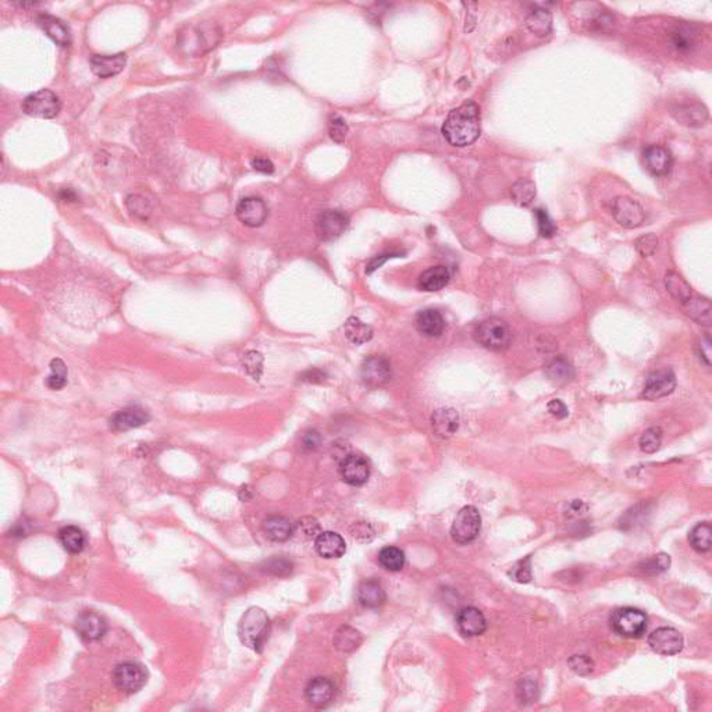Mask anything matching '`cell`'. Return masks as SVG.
I'll return each mask as SVG.
<instances>
[{
    "instance_id": "cell-1",
    "label": "cell",
    "mask_w": 712,
    "mask_h": 712,
    "mask_svg": "<svg viewBox=\"0 0 712 712\" xmlns=\"http://www.w3.org/2000/svg\"><path fill=\"white\" fill-rule=\"evenodd\" d=\"M444 138L456 148L472 145L480 137V109L475 102H466L449 111L442 124Z\"/></svg>"
},
{
    "instance_id": "cell-2",
    "label": "cell",
    "mask_w": 712,
    "mask_h": 712,
    "mask_svg": "<svg viewBox=\"0 0 712 712\" xmlns=\"http://www.w3.org/2000/svg\"><path fill=\"white\" fill-rule=\"evenodd\" d=\"M270 633V619L268 613L259 608H249L238 623V636L242 644L254 651L261 653Z\"/></svg>"
},
{
    "instance_id": "cell-3",
    "label": "cell",
    "mask_w": 712,
    "mask_h": 712,
    "mask_svg": "<svg viewBox=\"0 0 712 712\" xmlns=\"http://www.w3.org/2000/svg\"><path fill=\"white\" fill-rule=\"evenodd\" d=\"M111 679L118 692L124 694H135L146 685L148 672L141 663L127 661L114 666Z\"/></svg>"
},
{
    "instance_id": "cell-4",
    "label": "cell",
    "mask_w": 712,
    "mask_h": 712,
    "mask_svg": "<svg viewBox=\"0 0 712 712\" xmlns=\"http://www.w3.org/2000/svg\"><path fill=\"white\" fill-rule=\"evenodd\" d=\"M611 626L613 632L622 637L637 639L646 633L647 616L643 611L636 608H619L611 616Z\"/></svg>"
},
{
    "instance_id": "cell-5",
    "label": "cell",
    "mask_w": 712,
    "mask_h": 712,
    "mask_svg": "<svg viewBox=\"0 0 712 712\" xmlns=\"http://www.w3.org/2000/svg\"><path fill=\"white\" fill-rule=\"evenodd\" d=\"M476 339L485 348L499 352L511 345L512 332L502 319L490 318L482 322L476 330Z\"/></svg>"
},
{
    "instance_id": "cell-6",
    "label": "cell",
    "mask_w": 712,
    "mask_h": 712,
    "mask_svg": "<svg viewBox=\"0 0 712 712\" xmlns=\"http://www.w3.org/2000/svg\"><path fill=\"white\" fill-rule=\"evenodd\" d=\"M480 530H482V516L475 506L469 505L463 506L458 512L451 527V536L455 543L463 546L475 542Z\"/></svg>"
},
{
    "instance_id": "cell-7",
    "label": "cell",
    "mask_w": 712,
    "mask_h": 712,
    "mask_svg": "<svg viewBox=\"0 0 712 712\" xmlns=\"http://www.w3.org/2000/svg\"><path fill=\"white\" fill-rule=\"evenodd\" d=\"M60 110L61 101L51 89L32 92L23 101V111L32 117L55 118Z\"/></svg>"
},
{
    "instance_id": "cell-8",
    "label": "cell",
    "mask_w": 712,
    "mask_h": 712,
    "mask_svg": "<svg viewBox=\"0 0 712 712\" xmlns=\"http://www.w3.org/2000/svg\"><path fill=\"white\" fill-rule=\"evenodd\" d=\"M612 216L625 228H637L646 220L643 206L627 196H618L612 202Z\"/></svg>"
},
{
    "instance_id": "cell-9",
    "label": "cell",
    "mask_w": 712,
    "mask_h": 712,
    "mask_svg": "<svg viewBox=\"0 0 712 712\" xmlns=\"http://www.w3.org/2000/svg\"><path fill=\"white\" fill-rule=\"evenodd\" d=\"M392 370L389 362L380 355L366 358L361 366V379L369 388H377L391 380Z\"/></svg>"
},
{
    "instance_id": "cell-10",
    "label": "cell",
    "mask_w": 712,
    "mask_h": 712,
    "mask_svg": "<svg viewBox=\"0 0 712 712\" xmlns=\"http://www.w3.org/2000/svg\"><path fill=\"white\" fill-rule=\"evenodd\" d=\"M339 475L346 485L359 487L369 480L370 465L363 456L349 454L339 463Z\"/></svg>"
},
{
    "instance_id": "cell-11",
    "label": "cell",
    "mask_w": 712,
    "mask_h": 712,
    "mask_svg": "<svg viewBox=\"0 0 712 712\" xmlns=\"http://www.w3.org/2000/svg\"><path fill=\"white\" fill-rule=\"evenodd\" d=\"M348 228V218L339 211H325L316 220V235L320 241H332L341 237Z\"/></svg>"
},
{
    "instance_id": "cell-12",
    "label": "cell",
    "mask_w": 712,
    "mask_h": 712,
    "mask_svg": "<svg viewBox=\"0 0 712 712\" xmlns=\"http://www.w3.org/2000/svg\"><path fill=\"white\" fill-rule=\"evenodd\" d=\"M649 646L661 656H676L683 649V636L673 627H659L649 636Z\"/></svg>"
},
{
    "instance_id": "cell-13",
    "label": "cell",
    "mask_w": 712,
    "mask_h": 712,
    "mask_svg": "<svg viewBox=\"0 0 712 712\" xmlns=\"http://www.w3.org/2000/svg\"><path fill=\"white\" fill-rule=\"evenodd\" d=\"M675 387L676 376L672 370H658L646 379L642 396L647 401H658L672 394Z\"/></svg>"
},
{
    "instance_id": "cell-14",
    "label": "cell",
    "mask_w": 712,
    "mask_h": 712,
    "mask_svg": "<svg viewBox=\"0 0 712 712\" xmlns=\"http://www.w3.org/2000/svg\"><path fill=\"white\" fill-rule=\"evenodd\" d=\"M75 630L85 642H96L108 632V622L94 611H84L75 620Z\"/></svg>"
},
{
    "instance_id": "cell-15",
    "label": "cell",
    "mask_w": 712,
    "mask_h": 712,
    "mask_svg": "<svg viewBox=\"0 0 712 712\" xmlns=\"http://www.w3.org/2000/svg\"><path fill=\"white\" fill-rule=\"evenodd\" d=\"M235 215L241 223L248 227H261L268 220L269 211L261 198L246 196L238 202Z\"/></svg>"
},
{
    "instance_id": "cell-16",
    "label": "cell",
    "mask_w": 712,
    "mask_h": 712,
    "mask_svg": "<svg viewBox=\"0 0 712 712\" xmlns=\"http://www.w3.org/2000/svg\"><path fill=\"white\" fill-rule=\"evenodd\" d=\"M151 420V415L148 411L138 405L127 406L118 412H115L110 418V427L115 432H127L131 429L141 427Z\"/></svg>"
},
{
    "instance_id": "cell-17",
    "label": "cell",
    "mask_w": 712,
    "mask_h": 712,
    "mask_svg": "<svg viewBox=\"0 0 712 712\" xmlns=\"http://www.w3.org/2000/svg\"><path fill=\"white\" fill-rule=\"evenodd\" d=\"M456 626L463 636L476 637L487 630V620L482 611L475 606H466L458 612Z\"/></svg>"
},
{
    "instance_id": "cell-18",
    "label": "cell",
    "mask_w": 712,
    "mask_h": 712,
    "mask_svg": "<svg viewBox=\"0 0 712 712\" xmlns=\"http://www.w3.org/2000/svg\"><path fill=\"white\" fill-rule=\"evenodd\" d=\"M335 686L327 677L312 679L305 689V699L315 708H325L334 700Z\"/></svg>"
},
{
    "instance_id": "cell-19",
    "label": "cell",
    "mask_w": 712,
    "mask_h": 712,
    "mask_svg": "<svg viewBox=\"0 0 712 712\" xmlns=\"http://www.w3.org/2000/svg\"><path fill=\"white\" fill-rule=\"evenodd\" d=\"M672 115L683 125L687 127H701L708 120L707 108L696 101L679 102L672 108Z\"/></svg>"
},
{
    "instance_id": "cell-20",
    "label": "cell",
    "mask_w": 712,
    "mask_h": 712,
    "mask_svg": "<svg viewBox=\"0 0 712 712\" xmlns=\"http://www.w3.org/2000/svg\"><path fill=\"white\" fill-rule=\"evenodd\" d=\"M38 25L42 31L61 48H67L71 45V32L67 24L52 14H41L37 18Z\"/></svg>"
},
{
    "instance_id": "cell-21",
    "label": "cell",
    "mask_w": 712,
    "mask_h": 712,
    "mask_svg": "<svg viewBox=\"0 0 712 712\" xmlns=\"http://www.w3.org/2000/svg\"><path fill=\"white\" fill-rule=\"evenodd\" d=\"M127 57L124 54L117 55H94L89 60L91 68L99 78H110L120 74L125 65Z\"/></svg>"
},
{
    "instance_id": "cell-22",
    "label": "cell",
    "mask_w": 712,
    "mask_h": 712,
    "mask_svg": "<svg viewBox=\"0 0 712 712\" xmlns=\"http://www.w3.org/2000/svg\"><path fill=\"white\" fill-rule=\"evenodd\" d=\"M432 426L439 437L449 439L459 429V415L452 408L437 409L432 416Z\"/></svg>"
},
{
    "instance_id": "cell-23",
    "label": "cell",
    "mask_w": 712,
    "mask_h": 712,
    "mask_svg": "<svg viewBox=\"0 0 712 712\" xmlns=\"http://www.w3.org/2000/svg\"><path fill=\"white\" fill-rule=\"evenodd\" d=\"M644 163L650 173L654 175H665L669 173L672 167V155L670 152L659 145L649 146L644 154Z\"/></svg>"
},
{
    "instance_id": "cell-24",
    "label": "cell",
    "mask_w": 712,
    "mask_h": 712,
    "mask_svg": "<svg viewBox=\"0 0 712 712\" xmlns=\"http://www.w3.org/2000/svg\"><path fill=\"white\" fill-rule=\"evenodd\" d=\"M683 313L687 315L692 320L703 326H711V302L710 299L693 294L692 298L680 306Z\"/></svg>"
},
{
    "instance_id": "cell-25",
    "label": "cell",
    "mask_w": 712,
    "mask_h": 712,
    "mask_svg": "<svg viewBox=\"0 0 712 712\" xmlns=\"http://www.w3.org/2000/svg\"><path fill=\"white\" fill-rule=\"evenodd\" d=\"M315 547L320 556L327 559L341 558L346 551L345 540L335 532H322L316 537Z\"/></svg>"
},
{
    "instance_id": "cell-26",
    "label": "cell",
    "mask_w": 712,
    "mask_h": 712,
    "mask_svg": "<svg viewBox=\"0 0 712 712\" xmlns=\"http://www.w3.org/2000/svg\"><path fill=\"white\" fill-rule=\"evenodd\" d=\"M415 323L420 334L430 338L441 337L445 330V320L437 309H425L419 312Z\"/></svg>"
},
{
    "instance_id": "cell-27",
    "label": "cell",
    "mask_w": 712,
    "mask_h": 712,
    "mask_svg": "<svg viewBox=\"0 0 712 712\" xmlns=\"http://www.w3.org/2000/svg\"><path fill=\"white\" fill-rule=\"evenodd\" d=\"M356 597H358V603L365 608H369V609L380 608L385 603V599H387L380 582L373 580V579L362 582L359 585Z\"/></svg>"
},
{
    "instance_id": "cell-28",
    "label": "cell",
    "mask_w": 712,
    "mask_h": 712,
    "mask_svg": "<svg viewBox=\"0 0 712 712\" xmlns=\"http://www.w3.org/2000/svg\"><path fill=\"white\" fill-rule=\"evenodd\" d=\"M263 532L274 543H284L292 537L295 529L284 516H269L263 522Z\"/></svg>"
},
{
    "instance_id": "cell-29",
    "label": "cell",
    "mask_w": 712,
    "mask_h": 712,
    "mask_svg": "<svg viewBox=\"0 0 712 712\" xmlns=\"http://www.w3.org/2000/svg\"><path fill=\"white\" fill-rule=\"evenodd\" d=\"M449 278L451 273L445 266H435L420 274L418 287L422 291L435 292L442 289L449 282Z\"/></svg>"
},
{
    "instance_id": "cell-30",
    "label": "cell",
    "mask_w": 712,
    "mask_h": 712,
    "mask_svg": "<svg viewBox=\"0 0 712 712\" xmlns=\"http://www.w3.org/2000/svg\"><path fill=\"white\" fill-rule=\"evenodd\" d=\"M665 287H666L668 292L672 295V298L680 306L683 304H686L692 298V295L694 294L690 284L680 274L675 273V272H668L665 274Z\"/></svg>"
},
{
    "instance_id": "cell-31",
    "label": "cell",
    "mask_w": 712,
    "mask_h": 712,
    "mask_svg": "<svg viewBox=\"0 0 712 712\" xmlns=\"http://www.w3.org/2000/svg\"><path fill=\"white\" fill-rule=\"evenodd\" d=\"M58 542L70 554H80L85 547V535L77 526H64L58 530Z\"/></svg>"
},
{
    "instance_id": "cell-32",
    "label": "cell",
    "mask_w": 712,
    "mask_h": 712,
    "mask_svg": "<svg viewBox=\"0 0 712 712\" xmlns=\"http://www.w3.org/2000/svg\"><path fill=\"white\" fill-rule=\"evenodd\" d=\"M526 27L537 37H547L552 30V14L547 8H536L526 18Z\"/></svg>"
},
{
    "instance_id": "cell-33",
    "label": "cell",
    "mask_w": 712,
    "mask_h": 712,
    "mask_svg": "<svg viewBox=\"0 0 712 712\" xmlns=\"http://www.w3.org/2000/svg\"><path fill=\"white\" fill-rule=\"evenodd\" d=\"M548 379L554 383L562 384L570 382L575 377L573 366L565 358L552 359L546 368Z\"/></svg>"
},
{
    "instance_id": "cell-34",
    "label": "cell",
    "mask_w": 712,
    "mask_h": 712,
    "mask_svg": "<svg viewBox=\"0 0 712 712\" xmlns=\"http://www.w3.org/2000/svg\"><path fill=\"white\" fill-rule=\"evenodd\" d=\"M361 643H362L361 633L351 626L341 627L334 637V646L341 653H352L361 646Z\"/></svg>"
},
{
    "instance_id": "cell-35",
    "label": "cell",
    "mask_w": 712,
    "mask_h": 712,
    "mask_svg": "<svg viewBox=\"0 0 712 712\" xmlns=\"http://www.w3.org/2000/svg\"><path fill=\"white\" fill-rule=\"evenodd\" d=\"M345 329V335L346 338L356 344V345H362V344H366L372 339L373 337V330L370 326L365 325L363 322H361L358 318H349L344 326Z\"/></svg>"
},
{
    "instance_id": "cell-36",
    "label": "cell",
    "mask_w": 712,
    "mask_h": 712,
    "mask_svg": "<svg viewBox=\"0 0 712 712\" xmlns=\"http://www.w3.org/2000/svg\"><path fill=\"white\" fill-rule=\"evenodd\" d=\"M511 195L519 206H529L536 198V184L532 180L520 178L513 184Z\"/></svg>"
},
{
    "instance_id": "cell-37",
    "label": "cell",
    "mask_w": 712,
    "mask_h": 712,
    "mask_svg": "<svg viewBox=\"0 0 712 712\" xmlns=\"http://www.w3.org/2000/svg\"><path fill=\"white\" fill-rule=\"evenodd\" d=\"M711 536V525L708 522H703L693 527V530L689 535V540L692 547L697 552H708L712 546Z\"/></svg>"
},
{
    "instance_id": "cell-38",
    "label": "cell",
    "mask_w": 712,
    "mask_h": 712,
    "mask_svg": "<svg viewBox=\"0 0 712 712\" xmlns=\"http://www.w3.org/2000/svg\"><path fill=\"white\" fill-rule=\"evenodd\" d=\"M379 563L385 570L398 572L405 565V554L401 548L384 547L379 552Z\"/></svg>"
},
{
    "instance_id": "cell-39",
    "label": "cell",
    "mask_w": 712,
    "mask_h": 712,
    "mask_svg": "<svg viewBox=\"0 0 712 712\" xmlns=\"http://www.w3.org/2000/svg\"><path fill=\"white\" fill-rule=\"evenodd\" d=\"M669 565H670L669 555L658 554V555H654L653 558L647 559L646 562H643L639 566V570L643 575H659V573L665 572L669 568Z\"/></svg>"
},
{
    "instance_id": "cell-40",
    "label": "cell",
    "mask_w": 712,
    "mask_h": 712,
    "mask_svg": "<svg viewBox=\"0 0 712 712\" xmlns=\"http://www.w3.org/2000/svg\"><path fill=\"white\" fill-rule=\"evenodd\" d=\"M662 444V430L661 427H650L649 430H646L642 437H640V441H639V445H640V449L646 454H654L657 452Z\"/></svg>"
},
{
    "instance_id": "cell-41",
    "label": "cell",
    "mask_w": 712,
    "mask_h": 712,
    "mask_svg": "<svg viewBox=\"0 0 712 712\" xmlns=\"http://www.w3.org/2000/svg\"><path fill=\"white\" fill-rule=\"evenodd\" d=\"M52 375L46 379V385L51 389H61L67 384V368L61 359H54L51 362Z\"/></svg>"
},
{
    "instance_id": "cell-42",
    "label": "cell",
    "mask_w": 712,
    "mask_h": 712,
    "mask_svg": "<svg viewBox=\"0 0 712 712\" xmlns=\"http://www.w3.org/2000/svg\"><path fill=\"white\" fill-rule=\"evenodd\" d=\"M242 365H244V369L255 380H258L262 375V370H263V356H262V354H259L256 351H249L244 355Z\"/></svg>"
},
{
    "instance_id": "cell-43",
    "label": "cell",
    "mask_w": 712,
    "mask_h": 712,
    "mask_svg": "<svg viewBox=\"0 0 712 712\" xmlns=\"http://www.w3.org/2000/svg\"><path fill=\"white\" fill-rule=\"evenodd\" d=\"M508 575L518 583H529L532 580V558L526 556L515 563Z\"/></svg>"
},
{
    "instance_id": "cell-44",
    "label": "cell",
    "mask_w": 712,
    "mask_h": 712,
    "mask_svg": "<svg viewBox=\"0 0 712 712\" xmlns=\"http://www.w3.org/2000/svg\"><path fill=\"white\" fill-rule=\"evenodd\" d=\"M635 245H636L637 252H639L643 258L653 256V255L656 254V251H657L658 237L656 234H646V235H642L640 238H637V239H636Z\"/></svg>"
},
{
    "instance_id": "cell-45",
    "label": "cell",
    "mask_w": 712,
    "mask_h": 712,
    "mask_svg": "<svg viewBox=\"0 0 712 712\" xmlns=\"http://www.w3.org/2000/svg\"><path fill=\"white\" fill-rule=\"evenodd\" d=\"M330 137L335 142H342L348 134V125L345 120L338 114H331L329 118Z\"/></svg>"
},
{
    "instance_id": "cell-46",
    "label": "cell",
    "mask_w": 712,
    "mask_h": 712,
    "mask_svg": "<svg viewBox=\"0 0 712 712\" xmlns=\"http://www.w3.org/2000/svg\"><path fill=\"white\" fill-rule=\"evenodd\" d=\"M568 663L570 669L580 676H587L594 670V662L587 656H573L570 657Z\"/></svg>"
},
{
    "instance_id": "cell-47",
    "label": "cell",
    "mask_w": 712,
    "mask_h": 712,
    "mask_svg": "<svg viewBox=\"0 0 712 712\" xmlns=\"http://www.w3.org/2000/svg\"><path fill=\"white\" fill-rule=\"evenodd\" d=\"M536 218L539 223V231L540 235L544 238H552L556 234V225L554 224L552 219L548 216L547 212L543 209L536 211Z\"/></svg>"
},
{
    "instance_id": "cell-48",
    "label": "cell",
    "mask_w": 712,
    "mask_h": 712,
    "mask_svg": "<svg viewBox=\"0 0 712 712\" xmlns=\"http://www.w3.org/2000/svg\"><path fill=\"white\" fill-rule=\"evenodd\" d=\"M265 570L273 573L275 576H284L292 570V563L284 558H273L266 562Z\"/></svg>"
},
{
    "instance_id": "cell-49",
    "label": "cell",
    "mask_w": 712,
    "mask_h": 712,
    "mask_svg": "<svg viewBox=\"0 0 712 712\" xmlns=\"http://www.w3.org/2000/svg\"><path fill=\"white\" fill-rule=\"evenodd\" d=\"M296 529L302 535H305L306 537H315V536H319L322 533L318 520L315 518H311V516L299 519L298 523H296Z\"/></svg>"
},
{
    "instance_id": "cell-50",
    "label": "cell",
    "mask_w": 712,
    "mask_h": 712,
    "mask_svg": "<svg viewBox=\"0 0 712 712\" xmlns=\"http://www.w3.org/2000/svg\"><path fill=\"white\" fill-rule=\"evenodd\" d=\"M685 34H686V32H683V31H680V30H679V31L673 32V35H672V46H673L677 52H687V51L692 48V45H693L692 38H689V37H687V35H685Z\"/></svg>"
},
{
    "instance_id": "cell-51",
    "label": "cell",
    "mask_w": 712,
    "mask_h": 712,
    "mask_svg": "<svg viewBox=\"0 0 712 712\" xmlns=\"http://www.w3.org/2000/svg\"><path fill=\"white\" fill-rule=\"evenodd\" d=\"M351 533H352V537L356 539V540H362V536L365 537V542H370V539L368 536H370L373 539L375 536V532L372 530L370 525L365 523V522H359V523H355L354 527L351 529Z\"/></svg>"
},
{
    "instance_id": "cell-52",
    "label": "cell",
    "mask_w": 712,
    "mask_h": 712,
    "mask_svg": "<svg viewBox=\"0 0 712 712\" xmlns=\"http://www.w3.org/2000/svg\"><path fill=\"white\" fill-rule=\"evenodd\" d=\"M548 412L555 416L556 419H565L569 415L568 406L561 401V399H552L547 405Z\"/></svg>"
},
{
    "instance_id": "cell-53",
    "label": "cell",
    "mask_w": 712,
    "mask_h": 712,
    "mask_svg": "<svg viewBox=\"0 0 712 712\" xmlns=\"http://www.w3.org/2000/svg\"><path fill=\"white\" fill-rule=\"evenodd\" d=\"M536 692H537V687H536V683H533L532 680H522V687H519L518 693H522V699L520 700H525L526 703H532L533 699H536Z\"/></svg>"
},
{
    "instance_id": "cell-54",
    "label": "cell",
    "mask_w": 712,
    "mask_h": 712,
    "mask_svg": "<svg viewBox=\"0 0 712 712\" xmlns=\"http://www.w3.org/2000/svg\"><path fill=\"white\" fill-rule=\"evenodd\" d=\"M251 165L254 167V170L263 173V174H272L274 171L273 163L266 158H254L251 161Z\"/></svg>"
},
{
    "instance_id": "cell-55",
    "label": "cell",
    "mask_w": 712,
    "mask_h": 712,
    "mask_svg": "<svg viewBox=\"0 0 712 712\" xmlns=\"http://www.w3.org/2000/svg\"><path fill=\"white\" fill-rule=\"evenodd\" d=\"M586 509H587V506H586L582 501L575 499V501H572V502L568 505V508H566V515H568V516H580L582 513H585V512H586Z\"/></svg>"
},
{
    "instance_id": "cell-56",
    "label": "cell",
    "mask_w": 712,
    "mask_h": 712,
    "mask_svg": "<svg viewBox=\"0 0 712 712\" xmlns=\"http://www.w3.org/2000/svg\"><path fill=\"white\" fill-rule=\"evenodd\" d=\"M302 444H304V448L306 449H316L320 444V436L316 433V432H309L304 436V439H302Z\"/></svg>"
},
{
    "instance_id": "cell-57",
    "label": "cell",
    "mask_w": 712,
    "mask_h": 712,
    "mask_svg": "<svg viewBox=\"0 0 712 712\" xmlns=\"http://www.w3.org/2000/svg\"><path fill=\"white\" fill-rule=\"evenodd\" d=\"M392 256H394V255H382V256H376V258H373V259L369 262L368 268H366V273H373L375 270H377L379 268H382L384 263H385L389 258H392Z\"/></svg>"
},
{
    "instance_id": "cell-58",
    "label": "cell",
    "mask_w": 712,
    "mask_h": 712,
    "mask_svg": "<svg viewBox=\"0 0 712 712\" xmlns=\"http://www.w3.org/2000/svg\"><path fill=\"white\" fill-rule=\"evenodd\" d=\"M254 490L251 486H242L241 490H239V498L245 502V501H251L254 498Z\"/></svg>"
},
{
    "instance_id": "cell-59",
    "label": "cell",
    "mask_w": 712,
    "mask_h": 712,
    "mask_svg": "<svg viewBox=\"0 0 712 712\" xmlns=\"http://www.w3.org/2000/svg\"><path fill=\"white\" fill-rule=\"evenodd\" d=\"M128 201H130V202H132L134 205H137V204H138V201H135V196H130V198H128ZM130 209H131L132 212H135V213H142V212L145 211V208L139 209L138 206H134V208H130Z\"/></svg>"
}]
</instances>
